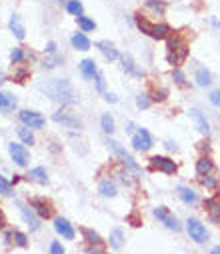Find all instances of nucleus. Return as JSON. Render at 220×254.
I'll use <instances>...</instances> for the list:
<instances>
[{"instance_id": "f257e3e1", "label": "nucleus", "mask_w": 220, "mask_h": 254, "mask_svg": "<svg viewBox=\"0 0 220 254\" xmlns=\"http://www.w3.org/2000/svg\"><path fill=\"white\" fill-rule=\"evenodd\" d=\"M40 90L54 102L62 104V106H70L76 104V92L72 88V84L66 78H52L44 84H40Z\"/></svg>"}, {"instance_id": "f03ea898", "label": "nucleus", "mask_w": 220, "mask_h": 254, "mask_svg": "<svg viewBox=\"0 0 220 254\" xmlns=\"http://www.w3.org/2000/svg\"><path fill=\"white\" fill-rule=\"evenodd\" d=\"M134 22H136V26L140 28V32L148 34V36L154 38V40H166V38L172 34V28H170L168 24H154V22H150L146 16H142V14H136Z\"/></svg>"}, {"instance_id": "7ed1b4c3", "label": "nucleus", "mask_w": 220, "mask_h": 254, "mask_svg": "<svg viewBox=\"0 0 220 254\" xmlns=\"http://www.w3.org/2000/svg\"><path fill=\"white\" fill-rule=\"evenodd\" d=\"M108 148L112 150V154L124 164V168L128 170V172H134V174H140V164L134 160V156L130 154V152H126V148L120 144V142H116V140H108Z\"/></svg>"}, {"instance_id": "20e7f679", "label": "nucleus", "mask_w": 220, "mask_h": 254, "mask_svg": "<svg viewBox=\"0 0 220 254\" xmlns=\"http://www.w3.org/2000/svg\"><path fill=\"white\" fill-rule=\"evenodd\" d=\"M18 118H20V122L24 126H28V128H32V130H40V128H44V124H46V118L36 110H20Z\"/></svg>"}, {"instance_id": "39448f33", "label": "nucleus", "mask_w": 220, "mask_h": 254, "mask_svg": "<svg viewBox=\"0 0 220 254\" xmlns=\"http://www.w3.org/2000/svg\"><path fill=\"white\" fill-rule=\"evenodd\" d=\"M148 168H150L152 172L160 170V172H164V174H176V170H178L176 162L170 160L168 156H152V158L148 160Z\"/></svg>"}, {"instance_id": "423d86ee", "label": "nucleus", "mask_w": 220, "mask_h": 254, "mask_svg": "<svg viewBox=\"0 0 220 254\" xmlns=\"http://www.w3.org/2000/svg\"><path fill=\"white\" fill-rule=\"evenodd\" d=\"M132 148L138 150V152L150 150L152 148V136H150V132L146 130V128L134 130V134H132Z\"/></svg>"}, {"instance_id": "0eeeda50", "label": "nucleus", "mask_w": 220, "mask_h": 254, "mask_svg": "<svg viewBox=\"0 0 220 254\" xmlns=\"http://www.w3.org/2000/svg\"><path fill=\"white\" fill-rule=\"evenodd\" d=\"M186 230H188L190 238H192L194 242H198V244H202V242L208 240L206 226H204L200 220H196V218H188V220H186Z\"/></svg>"}, {"instance_id": "6e6552de", "label": "nucleus", "mask_w": 220, "mask_h": 254, "mask_svg": "<svg viewBox=\"0 0 220 254\" xmlns=\"http://www.w3.org/2000/svg\"><path fill=\"white\" fill-rule=\"evenodd\" d=\"M52 120H54L56 124H62L64 128H70V130H80V128H82V122H80L76 116H72L70 112L58 110V112H54Z\"/></svg>"}, {"instance_id": "1a4fd4ad", "label": "nucleus", "mask_w": 220, "mask_h": 254, "mask_svg": "<svg viewBox=\"0 0 220 254\" xmlns=\"http://www.w3.org/2000/svg\"><path fill=\"white\" fill-rule=\"evenodd\" d=\"M154 216H156L166 228H170V230H174V232L180 230V224H178L176 216H174L166 206H158V208H154Z\"/></svg>"}, {"instance_id": "9d476101", "label": "nucleus", "mask_w": 220, "mask_h": 254, "mask_svg": "<svg viewBox=\"0 0 220 254\" xmlns=\"http://www.w3.org/2000/svg\"><path fill=\"white\" fill-rule=\"evenodd\" d=\"M16 206H18V210H20V214H22V218H24V222L30 226V230H38L40 228V216L30 208V204H24V202H16Z\"/></svg>"}, {"instance_id": "9b49d317", "label": "nucleus", "mask_w": 220, "mask_h": 254, "mask_svg": "<svg viewBox=\"0 0 220 254\" xmlns=\"http://www.w3.org/2000/svg\"><path fill=\"white\" fill-rule=\"evenodd\" d=\"M30 208L40 216V218H50L52 216V204L46 200V198H42V196H34V198H30Z\"/></svg>"}, {"instance_id": "f8f14e48", "label": "nucleus", "mask_w": 220, "mask_h": 254, "mask_svg": "<svg viewBox=\"0 0 220 254\" xmlns=\"http://www.w3.org/2000/svg\"><path fill=\"white\" fill-rule=\"evenodd\" d=\"M8 152H10L12 160H14L18 166H26V164H28V160H30V154H28V150H26L22 144L10 142V144H8Z\"/></svg>"}, {"instance_id": "ddd939ff", "label": "nucleus", "mask_w": 220, "mask_h": 254, "mask_svg": "<svg viewBox=\"0 0 220 254\" xmlns=\"http://www.w3.org/2000/svg\"><path fill=\"white\" fill-rule=\"evenodd\" d=\"M54 230H56L62 238H66V240H74V236H76V232H74V228H72V224H70L66 218H62V216H56V218H54Z\"/></svg>"}, {"instance_id": "4468645a", "label": "nucleus", "mask_w": 220, "mask_h": 254, "mask_svg": "<svg viewBox=\"0 0 220 254\" xmlns=\"http://www.w3.org/2000/svg\"><path fill=\"white\" fill-rule=\"evenodd\" d=\"M188 114H190V118H192V122H194V126L198 128V132H202V134H210V124H208V120H206V116L198 110V108H190L188 110Z\"/></svg>"}, {"instance_id": "2eb2a0df", "label": "nucleus", "mask_w": 220, "mask_h": 254, "mask_svg": "<svg viewBox=\"0 0 220 254\" xmlns=\"http://www.w3.org/2000/svg\"><path fill=\"white\" fill-rule=\"evenodd\" d=\"M186 58H188V44H184L182 48H176V50H168L166 52V62H168L170 66H180Z\"/></svg>"}, {"instance_id": "dca6fc26", "label": "nucleus", "mask_w": 220, "mask_h": 254, "mask_svg": "<svg viewBox=\"0 0 220 254\" xmlns=\"http://www.w3.org/2000/svg\"><path fill=\"white\" fill-rule=\"evenodd\" d=\"M96 48L102 52V56H104L108 62H114V60H118V58H120L118 48H116L110 40H100V42H96Z\"/></svg>"}, {"instance_id": "f3484780", "label": "nucleus", "mask_w": 220, "mask_h": 254, "mask_svg": "<svg viewBox=\"0 0 220 254\" xmlns=\"http://www.w3.org/2000/svg\"><path fill=\"white\" fill-rule=\"evenodd\" d=\"M204 208H206V214L212 222H220V198L218 196H212V198H206L204 200Z\"/></svg>"}, {"instance_id": "a211bd4d", "label": "nucleus", "mask_w": 220, "mask_h": 254, "mask_svg": "<svg viewBox=\"0 0 220 254\" xmlns=\"http://www.w3.org/2000/svg\"><path fill=\"white\" fill-rule=\"evenodd\" d=\"M16 104H18V100H16L14 94L0 90V112H2V114H8V112H12V110L16 108Z\"/></svg>"}, {"instance_id": "6ab92c4d", "label": "nucleus", "mask_w": 220, "mask_h": 254, "mask_svg": "<svg viewBox=\"0 0 220 254\" xmlns=\"http://www.w3.org/2000/svg\"><path fill=\"white\" fill-rule=\"evenodd\" d=\"M70 42H72V48H76V50H82V52H86V50H90V46H92V42H90V38L86 36V32H76V34H72V38H70Z\"/></svg>"}, {"instance_id": "aec40b11", "label": "nucleus", "mask_w": 220, "mask_h": 254, "mask_svg": "<svg viewBox=\"0 0 220 254\" xmlns=\"http://www.w3.org/2000/svg\"><path fill=\"white\" fill-rule=\"evenodd\" d=\"M8 28H10V32H12L18 40H24V36H26V28H24V24H22V20H20L18 14H12V16H10V20H8Z\"/></svg>"}, {"instance_id": "412c9836", "label": "nucleus", "mask_w": 220, "mask_h": 254, "mask_svg": "<svg viewBox=\"0 0 220 254\" xmlns=\"http://www.w3.org/2000/svg\"><path fill=\"white\" fill-rule=\"evenodd\" d=\"M178 196H180V200H182L184 204H188V206H194V204L198 202L196 192H194L192 188H188V186H178Z\"/></svg>"}, {"instance_id": "4be33fe9", "label": "nucleus", "mask_w": 220, "mask_h": 254, "mask_svg": "<svg viewBox=\"0 0 220 254\" xmlns=\"http://www.w3.org/2000/svg\"><path fill=\"white\" fill-rule=\"evenodd\" d=\"M120 62H122V68H124L128 74H132L134 78H142V72L136 68V64H134V60H132L130 54H122V56H120Z\"/></svg>"}, {"instance_id": "5701e85b", "label": "nucleus", "mask_w": 220, "mask_h": 254, "mask_svg": "<svg viewBox=\"0 0 220 254\" xmlns=\"http://www.w3.org/2000/svg\"><path fill=\"white\" fill-rule=\"evenodd\" d=\"M78 68H80V74H82L84 78H94V74L98 72V70H96V62H94L92 58H84L80 64H78Z\"/></svg>"}, {"instance_id": "b1692460", "label": "nucleus", "mask_w": 220, "mask_h": 254, "mask_svg": "<svg viewBox=\"0 0 220 254\" xmlns=\"http://www.w3.org/2000/svg\"><path fill=\"white\" fill-rule=\"evenodd\" d=\"M98 192H100L102 196H106V198H114V196H116V184H114L110 178H106V180H102V182L98 184Z\"/></svg>"}, {"instance_id": "393cba45", "label": "nucleus", "mask_w": 220, "mask_h": 254, "mask_svg": "<svg viewBox=\"0 0 220 254\" xmlns=\"http://www.w3.org/2000/svg\"><path fill=\"white\" fill-rule=\"evenodd\" d=\"M212 168H214V164H212L210 156H200V158L196 160V174H198V176L210 174V172H212Z\"/></svg>"}, {"instance_id": "a878e982", "label": "nucleus", "mask_w": 220, "mask_h": 254, "mask_svg": "<svg viewBox=\"0 0 220 254\" xmlns=\"http://www.w3.org/2000/svg\"><path fill=\"white\" fill-rule=\"evenodd\" d=\"M28 178H30L32 182H38V184H46V182H48V174H46V168H42V166H36V168H32V170L28 172Z\"/></svg>"}, {"instance_id": "bb28decb", "label": "nucleus", "mask_w": 220, "mask_h": 254, "mask_svg": "<svg viewBox=\"0 0 220 254\" xmlns=\"http://www.w3.org/2000/svg\"><path fill=\"white\" fill-rule=\"evenodd\" d=\"M82 236H84V240L90 244V246H100L104 240H102V236L96 232V230H92V228H82Z\"/></svg>"}, {"instance_id": "cd10ccee", "label": "nucleus", "mask_w": 220, "mask_h": 254, "mask_svg": "<svg viewBox=\"0 0 220 254\" xmlns=\"http://www.w3.org/2000/svg\"><path fill=\"white\" fill-rule=\"evenodd\" d=\"M194 80H196L198 86H210L212 76H210V72H208L204 66H200V68L196 70V74H194Z\"/></svg>"}, {"instance_id": "c85d7f7f", "label": "nucleus", "mask_w": 220, "mask_h": 254, "mask_svg": "<svg viewBox=\"0 0 220 254\" xmlns=\"http://www.w3.org/2000/svg\"><path fill=\"white\" fill-rule=\"evenodd\" d=\"M16 132H18V136H20V140L24 142V144H34L36 140H34V134H32V128H28V126H18V128H16Z\"/></svg>"}, {"instance_id": "c756f323", "label": "nucleus", "mask_w": 220, "mask_h": 254, "mask_svg": "<svg viewBox=\"0 0 220 254\" xmlns=\"http://www.w3.org/2000/svg\"><path fill=\"white\" fill-rule=\"evenodd\" d=\"M184 44H186V40H184L180 34H176V32H174V34H170V36L166 38V52H168V50H176V48H182Z\"/></svg>"}, {"instance_id": "7c9ffc66", "label": "nucleus", "mask_w": 220, "mask_h": 254, "mask_svg": "<svg viewBox=\"0 0 220 254\" xmlns=\"http://www.w3.org/2000/svg\"><path fill=\"white\" fill-rule=\"evenodd\" d=\"M66 10H68V14H72V16H82V12H84V6H82V2L80 0H68L66 2Z\"/></svg>"}, {"instance_id": "2f4dec72", "label": "nucleus", "mask_w": 220, "mask_h": 254, "mask_svg": "<svg viewBox=\"0 0 220 254\" xmlns=\"http://www.w3.org/2000/svg\"><path fill=\"white\" fill-rule=\"evenodd\" d=\"M108 242H110V246H112L114 250L122 248V244H124V234H122V230H120V228H114V230L110 232Z\"/></svg>"}, {"instance_id": "473e14b6", "label": "nucleus", "mask_w": 220, "mask_h": 254, "mask_svg": "<svg viewBox=\"0 0 220 254\" xmlns=\"http://www.w3.org/2000/svg\"><path fill=\"white\" fill-rule=\"evenodd\" d=\"M146 8L154 10L156 14H164V12H166V4H164V0H146Z\"/></svg>"}, {"instance_id": "72a5a7b5", "label": "nucleus", "mask_w": 220, "mask_h": 254, "mask_svg": "<svg viewBox=\"0 0 220 254\" xmlns=\"http://www.w3.org/2000/svg\"><path fill=\"white\" fill-rule=\"evenodd\" d=\"M78 26H80L82 32H92L96 28V22L92 18H88V16L82 14V16H78Z\"/></svg>"}, {"instance_id": "f704fd0d", "label": "nucleus", "mask_w": 220, "mask_h": 254, "mask_svg": "<svg viewBox=\"0 0 220 254\" xmlns=\"http://www.w3.org/2000/svg\"><path fill=\"white\" fill-rule=\"evenodd\" d=\"M200 184L206 186V188H210V190H216L218 188V176H214L212 172L210 174H204V176H200Z\"/></svg>"}, {"instance_id": "c9c22d12", "label": "nucleus", "mask_w": 220, "mask_h": 254, "mask_svg": "<svg viewBox=\"0 0 220 254\" xmlns=\"http://www.w3.org/2000/svg\"><path fill=\"white\" fill-rule=\"evenodd\" d=\"M100 126H102V130H104L106 134H112V132H114V118H112L110 114H102Z\"/></svg>"}, {"instance_id": "e433bc0d", "label": "nucleus", "mask_w": 220, "mask_h": 254, "mask_svg": "<svg viewBox=\"0 0 220 254\" xmlns=\"http://www.w3.org/2000/svg\"><path fill=\"white\" fill-rule=\"evenodd\" d=\"M0 194H4V196H12L14 192H12V184L0 174Z\"/></svg>"}, {"instance_id": "4c0bfd02", "label": "nucleus", "mask_w": 220, "mask_h": 254, "mask_svg": "<svg viewBox=\"0 0 220 254\" xmlns=\"http://www.w3.org/2000/svg\"><path fill=\"white\" fill-rule=\"evenodd\" d=\"M24 58H26V54H24L22 48H14V50L10 52V62H12V64H22Z\"/></svg>"}, {"instance_id": "58836bf2", "label": "nucleus", "mask_w": 220, "mask_h": 254, "mask_svg": "<svg viewBox=\"0 0 220 254\" xmlns=\"http://www.w3.org/2000/svg\"><path fill=\"white\" fill-rule=\"evenodd\" d=\"M58 64H62V56L58 54H48V58L44 60V68H54Z\"/></svg>"}, {"instance_id": "ea45409f", "label": "nucleus", "mask_w": 220, "mask_h": 254, "mask_svg": "<svg viewBox=\"0 0 220 254\" xmlns=\"http://www.w3.org/2000/svg\"><path fill=\"white\" fill-rule=\"evenodd\" d=\"M12 238H14V244L16 246H22V248H26L28 246V238H26V234L24 232H12Z\"/></svg>"}, {"instance_id": "a19ab883", "label": "nucleus", "mask_w": 220, "mask_h": 254, "mask_svg": "<svg viewBox=\"0 0 220 254\" xmlns=\"http://www.w3.org/2000/svg\"><path fill=\"white\" fill-rule=\"evenodd\" d=\"M150 104H152V98L148 94H138L136 96V106L138 108H148Z\"/></svg>"}, {"instance_id": "79ce46f5", "label": "nucleus", "mask_w": 220, "mask_h": 254, "mask_svg": "<svg viewBox=\"0 0 220 254\" xmlns=\"http://www.w3.org/2000/svg\"><path fill=\"white\" fill-rule=\"evenodd\" d=\"M172 80L178 84V86H186V74L182 72V70H172Z\"/></svg>"}, {"instance_id": "37998d69", "label": "nucleus", "mask_w": 220, "mask_h": 254, "mask_svg": "<svg viewBox=\"0 0 220 254\" xmlns=\"http://www.w3.org/2000/svg\"><path fill=\"white\" fill-rule=\"evenodd\" d=\"M26 78H30V70H28V68H18V70L14 72V80H16V82H24Z\"/></svg>"}, {"instance_id": "c03bdc74", "label": "nucleus", "mask_w": 220, "mask_h": 254, "mask_svg": "<svg viewBox=\"0 0 220 254\" xmlns=\"http://www.w3.org/2000/svg\"><path fill=\"white\" fill-rule=\"evenodd\" d=\"M94 86H96V90H98V92H104V88H106L104 76H102L100 72H96V74H94Z\"/></svg>"}, {"instance_id": "a18cd8bd", "label": "nucleus", "mask_w": 220, "mask_h": 254, "mask_svg": "<svg viewBox=\"0 0 220 254\" xmlns=\"http://www.w3.org/2000/svg\"><path fill=\"white\" fill-rule=\"evenodd\" d=\"M208 100H210V104H212V106L220 108V90H212V92H210V96H208Z\"/></svg>"}, {"instance_id": "49530a36", "label": "nucleus", "mask_w": 220, "mask_h": 254, "mask_svg": "<svg viewBox=\"0 0 220 254\" xmlns=\"http://www.w3.org/2000/svg\"><path fill=\"white\" fill-rule=\"evenodd\" d=\"M50 254H64V248H62V244L54 240V242L50 244Z\"/></svg>"}, {"instance_id": "de8ad7c7", "label": "nucleus", "mask_w": 220, "mask_h": 254, "mask_svg": "<svg viewBox=\"0 0 220 254\" xmlns=\"http://www.w3.org/2000/svg\"><path fill=\"white\" fill-rule=\"evenodd\" d=\"M166 96H168V92L164 90V88H160V90H154V96H152V100H166Z\"/></svg>"}, {"instance_id": "09e8293b", "label": "nucleus", "mask_w": 220, "mask_h": 254, "mask_svg": "<svg viewBox=\"0 0 220 254\" xmlns=\"http://www.w3.org/2000/svg\"><path fill=\"white\" fill-rule=\"evenodd\" d=\"M46 54H56V42L50 40V42L46 44Z\"/></svg>"}, {"instance_id": "8fccbe9b", "label": "nucleus", "mask_w": 220, "mask_h": 254, "mask_svg": "<svg viewBox=\"0 0 220 254\" xmlns=\"http://www.w3.org/2000/svg\"><path fill=\"white\" fill-rule=\"evenodd\" d=\"M104 100H106V102H112V104H114V102H118L116 94H112V92H104Z\"/></svg>"}, {"instance_id": "3c124183", "label": "nucleus", "mask_w": 220, "mask_h": 254, "mask_svg": "<svg viewBox=\"0 0 220 254\" xmlns=\"http://www.w3.org/2000/svg\"><path fill=\"white\" fill-rule=\"evenodd\" d=\"M84 254H102V252H100L98 246H88V248L84 250Z\"/></svg>"}, {"instance_id": "603ef678", "label": "nucleus", "mask_w": 220, "mask_h": 254, "mask_svg": "<svg viewBox=\"0 0 220 254\" xmlns=\"http://www.w3.org/2000/svg\"><path fill=\"white\" fill-rule=\"evenodd\" d=\"M126 132L134 134V124H132V122H128V124H126Z\"/></svg>"}, {"instance_id": "864d4df0", "label": "nucleus", "mask_w": 220, "mask_h": 254, "mask_svg": "<svg viewBox=\"0 0 220 254\" xmlns=\"http://www.w3.org/2000/svg\"><path fill=\"white\" fill-rule=\"evenodd\" d=\"M128 220H130V222H132V226H140V220H138V218H136V216H130V218H128Z\"/></svg>"}, {"instance_id": "5fc2aeb1", "label": "nucleus", "mask_w": 220, "mask_h": 254, "mask_svg": "<svg viewBox=\"0 0 220 254\" xmlns=\"http://www.w3.org/2000/svg\"><path fill=\"white\" fill-rule=\"evenodd\" d=\"M4 224H6V222H4V214L0 212V230H4Z\"/></svg>"}, {"instance_id": "6e6d98bb", "label": "nucleus", "mask_w": 220, "mask_h": 254, "mask_svg": "<svg viewBox=\"0 0 220 254\" xmlns=\"http://www.w3.org/2000/svg\"><path fill=\"white\" fill-rule=\"evenodd\" d=\"M164 146H166L168 150H176V144H174V142H170V140H168V142H166Z\"/></svg>"}, {"instance_id": "4d7b16f0", "label": "nucleus", "mask_w": 220, "mask_h": 254, "mask_svg": "<svg viewBox=\"0 0 220 254\" xmlns=\"http://www.w3.org/2000/svg\"><path fill=\"white\" fill-rule=\"evenodd\" d=\"M200 148H202V150H208V148H210V142H208V140L200 142Z\"/></svg>"}, {"instance_id": "13d9d810", "label": "nucleus", "mask_w": 220, "mask_h": 254, "mask_svg": "<svg viewBox=\"0 0 220 254\" xmlns=\"http://www.w3.org/2000/svg\"><path fill=\"white\" fill-rule=\"evenodd\" d=\"M16 182H20V176L18 174H14V178L10 180V184H16Z\"/></svg>"}, {"instance_id": "bf43d9fd", "label": "nucleus", "mask_w": 220, "mask_h": 254, "mask_svg": "<svg viewBox=\"0 0 220 254\" xmlns=\"http://www.w3.org/2000/svg\"><path fill=\"white\" fill-rule=\"evenodd\" d=\"M210 22H212V26H216V28H218V26H220V20H218V18H212V20H210Z\"/></svg>"}, {"instance_id": "052dcab7", "label": "nucleus", "mask_w": 220, "mask_h": 254, "mask_svg": "<svg viewBox=\"0 0 220 254\" xmlns=\"http://www.w3.org/2000/svg\"><path fill=\"white\" fill-rule=\"evenodd\" d=\"M210 254H220V246H214V248L210 250Z\"/></svg>"}, {"instance_id": "680f3d73", "label": "nucleus", "mask_w": 220, "mask_h": 254, "mask_svg": "<svg viewBox=\"0 0 220 254\" xmlns=\"http://www.w3.org/2000/svg\"><path fill=\"white\" fill-rule=\"evenodd\" d=\"M0 82H4V72L0 70Z\"/></svg>"}]
</instances>
